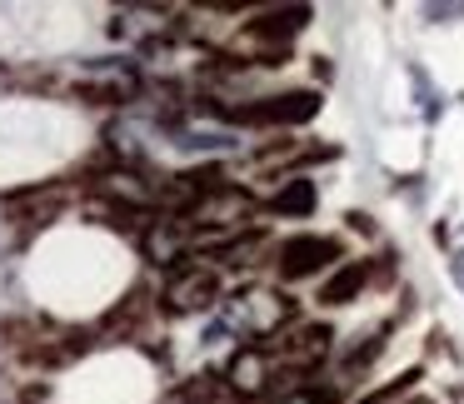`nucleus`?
I'll return each mask as SVG.
<instances>
[{"mask_svg": "<svg viewBox=\"0 0 464 404\" xmlns=\"http://www.w3.org/2000/svg\"><path fill=\"white\" fill-rule=\"evenodd\" d=\"M235 120L250 125H304L320 115V95L314 91H285V95H265L260 105H245V111H230Z\"/></svg>", "mask_w": 464, "mask_h": 404, "instance_id": "f257e3e1", "label": "nucleus"}, {"mask_svg": "<svg viewBox=\"0 0 464 404\" xmlns=\"http://www.w3.org/2000/svg\"><path fill=\"white\" fill-rule=\"evenodd\" d=\"M334 255H340V245L324 240V235H295V240L280 245V274L285 280H304V274L324 270Z\"/></svg>", "mask_w": 464, "mask_h": 404, "instance_id": "f03ea898", "label": "nucleus"}, {"mask_svg": "<svg viewBox=\"0 0 464 404\" xmlns=\"http://www.w3.org/2000/svg\"><path fill=\"white\" fill-rule=\"evenodd\" d=\"M215 294H220V280L210 270H200V265H190V270H175L165 300H170V310H205Z\"/></svg>", "mask_w": 464, "mask_h": 404, "instance_id": "7ed1b4c3", "label": "nucleus"}, {"mask_svg": "<svg viewBox=\"0 0 464 404\" xmlns=\"http://www.w3.org/2000/svg\"><path fill=\"white\" fill-rule=\"evenodd\" d=\"M304 21H310V5H290V11H270L260 21H250V35L255 41H285V35L304 31Z\"/></svg>", "mask_w": 464, "mask_h": 404, "instance_id": "20e7f679", "label": "nucleus"}, {"mask_svg": "<svg viewBox=\"0 0 464 404\" xmlns=\"http://www.w3.org/2000/svg\"><path fill=\"white\" fill-rule=\"evenodd\" d=\"M364 265H340V270L330 274V280H324V290H320V304H350L354 294L364 290Z\"/></svg>", "mask_w": 464, "mask_h": 404, "instance_id": "39448f33", "label": "nucleus"}, {"mask_svg": "<svg viewBox=\"0 0 464 404\" xmlns=\"http://www.w3.org/2000/svg\"><path fill=\"white\" fill-rule=\"evenodd\" d=\"M275 215H310L314 210V180H290L280 195L270 200Z\"/></svg>", "mask_w": 464, "mask_h": 404, "instance_id": "423d86ee", "label": "nucleus"}, {"mask_svg": "<svg viewBox=\"0 0 464 404\" xmlns=\"http://www.w3.org/2000/svg\"><path fill=\"white\" fill-rule=\"evenodd\" d=\"M230 374H235V384H240V390H260V384H265V354L245 350L240 360L230 364Z\"/></svg>", "mask_w": 464, "mask_h": 404, "instance_id": "0eeeda50", "label": "nucleus"}]
</instances>
